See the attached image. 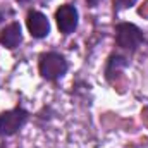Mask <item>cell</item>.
<instances>
[{
    "label": "cell",
    "mask_w": 148,
    "mask_h": 148,
    "mask_svg": "<svg viewBox=\"0 0 148 148\" xmlns=\"http://www.w3.org/2000/svg\"><path fill=\"white\" fill-rule=\"evenodd\" d=\"M66 71H67V60L60 53L48 52L40 57V74L45 79L55 81V79L62 77Z\"/></svg>",
    "instance_id": "6da1fadb"
},
{
    "label": "cell",
    "mask_w": 148,
    "mask_h": 148,
    "mask_svg": "<svg viewBox=\"0 0 148 148\" xmlns=\"http://www.w3.org/2000/svg\"><path fill=\"white\" fill-rule=\"evenodd\" d=\"M115 43L124 50H136L143 43V33L131 23H121L115 26Z\"/></svg>",
    "instance_id": "7a4b0ae2"
},
{
    "label": "cell",
    "mask_w": 148,
    "mask_h": 148,
    "mask_svg": "<svg viewBox=\"0 0 148 148\" xmlns=\"http://www.w3.org/2000/svg\"><path fill=\"white\" fill-rule=\"evenodd\" d=\"M28 121V112L24 109H12V110L0 114V136H10L17 133Z\"/></svg>",
    "instance_id": "3957f363"
},
{
    "label": "cell",
    "mask_w": 148,
    "mask_h": 148,
    "mask_svg": "<svg viewBox=\"0 0 148 148\" xmlns=\"http://www.w3.org/2000/svg\"><path fill=\"white\" fill-rule=\"evenodd\" d=\"M55 19H57V26L64 35L73 33L77 28V10L74 5H60L55 12Z\"/></svg>",
    "instance_id": "277c9868"
},
{
    "label": "cell",
    "mask_w": 148,
    "mask_h": 148,
    "mask_svg": "<svg viewBox=\"0 0 148 148\" xmlns=\"http://www.w3.org/2000/svg\"><path fill=\"white\" fill-rule=\"evenodd\" d=\"M26 24H28V29L33 38H45L50 33V23H48L47 16L38 10H31L28 14Z\"/></svg>",
    "instance_id": "5b68a950"
},
{
    "label": "cell",
    "mask_w": 148,
    "mask_h": 148,
    "mask_svg": "<svg viewBox=\"0 0 148 148\" xmlns=\"http://www.w3.org/2000/svg\"><path fill=\"white\" fill-rule=\"evenodd\" d=\"M23 40V35H21V26L19 23H12L9 26H5L0 33V43L5 47V48H16Z\"/></svg>",
    "instance_id": "8992f818"
},
{
    "label": "cell",
    "mask_w": 148,
    "mask_h": 148,
    "mask_svg": "<svg viewBox=\"0 0 148 148\" xmlns=\"http://www.w3.org/2000/svg\"><path fill=\"white\" fill-rule=\"evenodd\" d=\"M126 66H127V62H126L124 57H121V55H112L110 59H109V64H107V77L112 79L114 74H119V71L124 69Z\"/></svg>",
    "instance_id": "52a82bcc"
},
{
    "label": "cell",
    "mask_w": 148,
    "mask_h": 148,
    "mask_svg": "<svg viewBox=\"0 0 148 148\" xmlns=\"http://www.w3.org/2000/svg\"><path fill=\"white\" fill-rule=\"evenodd\" d=\"M138 0H114V3H115V9H127V7H131V5H134Z\"/></svg>",
    "instance_id": "ba28073f"
},
{
    "label": "cell",
    "mask_w": 148,
    "mask_h": 148,
    "mask_svg": "<svg viewBox=\"0 0 148 148\" xmlns=\"http://www.w3.org/2000/svg\"><path fill=\"white\" fill-rule=\"evenodd\" d=\"M143 114H145V115H147V117H148V105H147V107H145V110H143Z\"/></svg>",
    "instance_id": "9c48e42d"
},
{
    "label": "cell",
    "mask_w": 148,
    "mask_h": 148,
    "mask_svg": "<svg viewBox=\"0 0 148 148\" xmlns=\"http://www.w3.org/2000/svg\"><path fill=\"white\" fill-rule=\"evenodd\" d=\"M88 2H90V3H97L98 0H88Z\"/></svg>",
    "instance_id": "30bf717a"
}]
</instances>
